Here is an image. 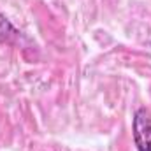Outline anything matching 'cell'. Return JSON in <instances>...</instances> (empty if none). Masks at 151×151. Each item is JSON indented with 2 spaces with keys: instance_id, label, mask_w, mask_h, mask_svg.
I'll return each instance as SVG.
<instances>
[{
  "instance_id": "6da1fadb",
  "label": "cell",
  "mask_w": 151,
  "mask_h": 151,
  "mask_svg": "<svg viewBox=\"0 0 151 151\" xmlns=\"http://www.w3.org/2000/svg\"><path fill=\"white\" fill-rule=\"evenodd\" d=\"M134 142L137 151H151V113L144 107L134 114Z\"/></svg>"
},
{
  "instance_id": "7a4b0ae2",
  "label": "cell",
  "mask_w": 151,
  "mask_h": 151,
  "mask_svg": "<svg viewBox=\"0 0 151 151\" xmlns=\"http://www.w3.org/2000/svg\"><path fill=\"white\" fill-rule=\"evenodd\" d=\"M18 37L19 32L14 28V25L4 14H0V44H14Z\"/></svg>"
}]
</instances>
